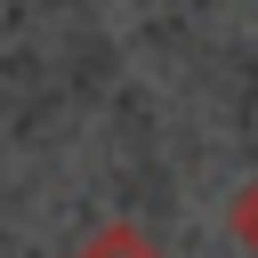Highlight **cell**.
Instances as JSON below:
<instances>
[{"label": "cell", "mask_w": 258, "mask_h": 258, "mask_svg": "<svg viewBox=\"0 0 258 258\" xmlns=\"http://www.w3.org/2000/svg\"><path fill=\"white\" fill-rule=\"evenodd\" d=\"M73 258H161V242H153L145 226H97Z\"/></svg>", "instance_id": "obj_1"}, {"label": "cell", "mask_w": 258, "mask_h": 258, "mask_svg": "<svg viewBox=\"0 0 258 258\" xmlns=\"http://www.w3.org/2000/svg\"><path fill=\"white\" fill-rule=\"evenodd\" d=\"M234 234L258 250V177H250V185H242V202H234Z\"/></svg>", "instance_id": "obj_2"}]
</instances>
